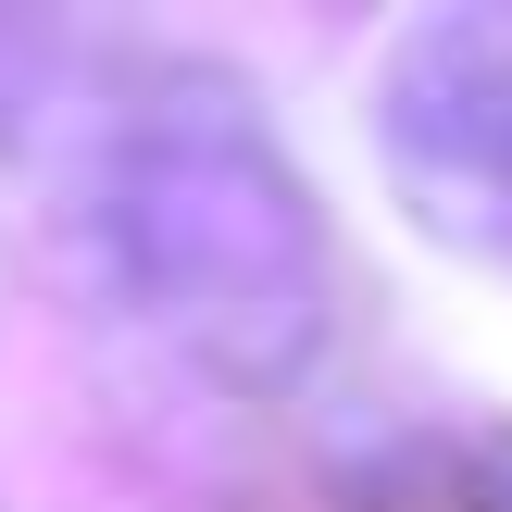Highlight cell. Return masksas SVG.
Masks as SVG:
<instances>
[{
  "instance_id": "obj_1",
  "label": "cell",
  "mask_w": 512,
  "mask_h": 512,
  "mask_svg": "<svg viewBox=\"0 0 512 512\" xmlns=\"http://www.w3.org/2000/svg\"><path fill=\"white\" fill-rule=\"evenodd\" d=\"M100 225H113L125 300L213 375L263 388L325 338V300H338L325 225L275 163V138L225 100H163L125 125L100 163Z\"/></svg>"
},
{
  "instance_id": "obj_2",
  "label": "cell",
  "mask_w": 512,
  "mask_h": 512,
  "mask_svg": "<svg viewBox=\"0 0 512 512\" xmlns=\"http://www.w3.org/2000/svg\"><path fill=\"white\" fill-rule=\"evenodd\" d=\"M375 138H388V175L425 238L512 250V0L500 13H425L388 50Z\"/></svg>"
}]
</instances>
